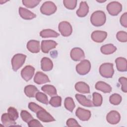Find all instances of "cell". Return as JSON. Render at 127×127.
<instances>
[{
  "label": "cell",
  "mask_w": 127,
  "mask_h": 127,
  "mask_svg": "<svg viewBox=\"0 0 127 127\" xmlns=\"http://www.w3.org/2000/svg\"><path fill=\"white\" fill-rule=\"evenodd\" d=\"M106 20V14L104 11L101 10H97L94 12L90 17V21L91 24L97 27L104 25Z\"/></svg>",
  "instance_id": "obj_1"
},
{
  "label": "cell",
  "mask_w": 127,
  "mask_h": 127,
  "mask_svg": "<svg viewBox=\"0 0 127 127\" xmlns=\"http://www.w3.org/2000/svg\"><path fill=\"white\" fill-rule=\"evenodd\" d=\"M99 72L102 77L111 78L114 73L113 64L112 63H104L102 64L99 68Z\"/></svg>",
  "instance_id": "obj_2"
},
{
  "label": "cell",
  "mask_w": 127,
  "mask_h": 127,
  "mask_svg": "<svg viewBox=\"0 0 127 127\" xmlns=\"http://www.w3.org/2000/svg\"><path fill=\"white\" fill-rule=\"evenodd\" d=\"M26 56L22 54H15L11 59V65L14 71H16L24 64Z\"/></svg>",
  "instance_id": "obj_3"
},
{
  "label": "cell",
  "mask_w": 127,
  "mask_h": 127,
  "mask_svg": "<svg viewBox=\"0 0 127 127\" xmlns=\"http://www.w3.org/2000/svg\"><path fill=\"white\" fill-rule=\"evenodd\" d=\"M57 6L52 1H47L44 2L41 6V12L46 15H50L54 14L57 10Z\"/></svg>",
  "instance_id": "obj_4"
},
{
  "label": "cell",
  "mask_w": 127,
  "mask_h": 127,
  "mask_svg": "<svg viewBox=\"0 0 127 127\" xmlns=\"http://www.w3.org/2000/svg\"><path fill=\"white\" fill-rule=\"evenodd\" d=\"M90 68V62L87 60H82L76 66V70L77 72L81 75H84L87 74L89 72Z\"/></svg>",
  "instance_id": "obj_5"
},
{
  "label": "cell",
  "mask_w": 127,
  "mask_h": 127,
  "mask_svg": "<svg viewBox=\"0 0 127 127\" xmlns=\"http://www.w3.org/2000/svg\"><path fill=\"white\" fill-rule=\"evenodd\" d=\"M107 10L112 16H117L122 10V4L118 1H112L107 5Z\"/></svg>",
  "instance_id": "obj_6"
},
{
  "label": "cell",
  "mask_w": 127,
  "mask_h": 127,
  "mask_svg": "<svg viewBox=\"0 0 127 127\" xmlns=\"http://www.w3.org/2000/svg\"><path fill=\"white\" fill-rule=\"evenodd\" d=\"M58 28L59 31L64 37L69 36L72 33V26L67 21H62L60 22L59 24Z\"/></svg>",
  "instance_id": "obj_7"
},
{
  "label": "cell",
  "mask_w": 127,
  "mask_h": 127,
  "mask_svg": "<svg viewBox=\"0 0 127 127\" xmlns=\"http://www.w3.org/2000/svg\"><path fill=\"white\" fill-rule=\"evenodd\" d=\"M35 71V68L31 65L25 66L21 71V75L22 78L26 81L30 80L33 77Z\"/></svg>",
  "instance_id": "obj_8"
},
{
  "label": "cell",
  "mask_w": 127,
  "mask_h": 127,
  "mask_svg": "<svg viewBox=\"0 0 127 127\" xmlns=\"http://www.w3.org/2000/svg\"><path fill=\"white\" fill-rule=\"evenodd\" d=\"M70 56L71 59L74 61H81L85 58V55L83 51L80 48L78 47L74 48L71 50Z\"/></svg>",
  "instance_id": "obj_9"
},
{
  "label": "cell",
  "mask_w": 127,
  "mask_h": 127,
  "mask_svg": "<svg viewBox=\"0 0 127 127\" xmlns=\"http://www.w3.org/2000/svg\"><path fill=\"white\" fill-rule=\"evenodd\" d=\"M36 114L37 117L42 122L47 123L55 121V119L44 109L39 111Z\"/></svg>",
  "instance_id": "obj_10"
},
{
  "label": "cell",
  "mask_w": 127,
  "mask_h": 127,
  "mask_svg": "<svg viewBox=\"0 0 127 127\" xmlns=\"http://www.w3.org/2000/svg\"><path fill=\"white\" fill-rule=\"evenodd\" d=\"M120 114L116 111H111L106 116L107 121L112 125L118 124L120 121Z\"/></svg>",
  "instance_id": "obj_11"
},
{
  "label": "cell",
  "mask_w": 127,
  "mask_h": 127,
  "mask_svg": "<svg viewBox=\"0 0 127 127\" xmlns=\"http://www.w3.org/2000/svg\"><path fill=\"white\" fill-rule=\"evenodd\" d=\"M107 36V33L105 31L97 30L93 31L91 35L92 40L97 43H101L104 41Z\"/></svg>",
  "instance_id": "obj_12"
},
{
  "label": "cell",
  "mask_w": 127,
  "mask_h": 127,
  "mask_svg": "<svg viewBox=\"0 0 127 127\" xmlns=\"http://www.w3.org/2000/svg\"><path fill=\"white\" fill-rule=\"evenodd\" d=\"M75 115L81 121H87L90 118L91 112L89 110L78 108L76 110Z\"/></svg>",
  "instance_id": "obj_13"
},
{
  "label": "cell",
  "mask_w": 127,
  "mask_h": 127,
  "mask_svg": "<svg viewBox=\"0 0 127 127\" xmlns=\"http://www.w3.org/2000/svg\"><path fill=\"white\" fill-rule=\"evenodd\" d=\"M58 44L53 40H43L41 42V50L44 53H48L49 51L56 47Z\"/></svg>",
  "instance_id": "obj_14"
},
{
  "label": "cell",
  "mask_w": 127,
  "mask_h": 127,
  "mask_svg": "<svg viewBox=\"0 0 127 127\" xmlns=\"http://www.w3.org/2000/svg\"><path fill=\"white\" fill-rule=\"evenodd\" d=\"M34 81L37 84H42L50 82V80L48 76L41 71H38L36 73Z\"/></svg>",
  "instance_id": "obj_15"
},
{
  "label": "cell",
  "mask_w": 127,
  "mask_h": 127,
  "mask_svg": "<svg viewBox=\"0 0 127 127\" xmlns=\"http://www.w3.org/2000/svg\"><path fill=\"white\" fill-rule=\"evenodd\" d=\"M19 14L23 19L25 20H31L36 17L35 14L22 7H19Z\"/></svg>",
  "instance_id": "obj_16"
},
{
  "label": "cell",
  "mask_w": 127,
  "mask_h": 127,
  "mask_svg": "<svg viewBox=\"0 0 127 127\" xmlns=\"http://www.w3.org/2000/svg\"><path fill=\"white\" fill-rule=\"evenodd\" d=\"M27 48L32 53H38L40 50V42L34 40H30L27 44Z\"/></svg>",
  "instance_id": "obj_17"
},
{
  "label": "cell",
  "mask_w": 127,
  "mask_h": 127,
  "mask_svg": "<svg viewBox=\"0 0 127 127\" xmlns=\"http://www.w3.org/2000/svg\"><path fill=\"white\" fill-rule=\"evenodd\" d=\"M89 12V6L86 1H82L80 3L79 8L76 11V14L80 17H85Z\"/></svg>",
  "instance_id": "obj_18"
},
{
  "label": "cell",
  "mask_w": 127,
  "mask_h": 127,
  "mask_svg": "<svg viewBox=\"0 0 127 127\" xmlns=\"http://www.w3.org/2000/svg\"><path fill=\"white\" fill-rule=\"evenodd\" d=\"M41 67L42 70L48 71L52 69L53 64L52 61L47 57H44L41 61Z\"/></svg>",
  "instance_id": "obj_19"
},
{
  "label": "cell",
  "mask_w": 127,
  "mask_h": 127,
  "mask_svg": "<svg viewBox=\"0 0 127 127\" xmlns=\"http://www.w3.org/2000/svg\"><path fill=\"white\" fill-rule=\"evenodd\" d=\"M75 96L77 101L81 105L87 107H91L94 106L92 102L90 100L87 99L84 95L79 94H76Z\"/></svg>",
  "instance_id": "obj_20"
},
{
  "label": "cell",
  "mask_w": 127,
  "mask_h": 127,
  "mask_svg": "<svg viewBox=\"0 0 127 127\" xmlns=\"http://www.w3.org/2000/svg\"><path fill=\"white\" fill-rule=\"evenodd\" d=\"M117 69L119 71L125 72L127 70V60L123 57H119L115 60Z\"/></svg>",
  "instance_id": "obj_21"
},
{
  "label": "cell",
  "mask_w": 127,
  "mask_h": 127,
  "mask_svg": "<svg viewBox=\"0 0 127 127\" xmlns=\"http://www.w3.org/2000/svg\"><path fill=\"white\" fill-rule=\"evenodd\" d=\"M75 90L81 93L87 94L90 93V88L89 85L83 81H79L75 85Z\"/></svg>",
  "instance_id": "obj_22"
},
{
  "label": "cell",
  "mask_w": 127,
  "mask_h": 127,
  "mask_svg": "<svg viewBox=\"0 0 127 127\" xmlns=\"http://www.w3.org/2000/svg\"><path fill=\"white\" fill-rule=\"evenodd\" d=\"M95 88L104 93H110L112 91L111 86L105 82L99 81L95 84Z\"/></svg>",
  "instance_id": "obj_23"
},
{
  "label": "cell",
  "mask_w": 127,
  "mask_h": 127,
  "mask_svg": "<svg viewBox=\"0 0 127 127\" xmlns=\"http://www.w3.org/2000/svg\"><path fill=\"white\" fill-rule=\"evenodd\" d=\"M1 120L3 126L5 127L14 126L16 124L15 121L11 118L8 113L3 114L1 117Z\"/></svg>",
  "instance_id": "obj_24"
},
{
  "label": "cell",
  "mask_w": 127,
  "mask_h": 127,
  "mask_svg": "<svg viewBox=\"0 0 127 127\" xmlns=\"http://www.w3.org/2000/svg\"><path fill=\"white\" fill-rule=\"evenodd\" d=\"M25 95L30 98L35 97L37 92H39L37 87L33 85H28L25 87L24 89Z\"/></svg>",
  "instance_id": "obj_25"
},
{
  "label": "cell",
  "mask_w": 127,
  "mask_h": 127,
  "mask_svg": "<svg viewBox=\"0 0 127 127\" xmlns=\"http://www.w3.org/2000/svg\"><path fill=\"white\" fill-rule=\"evenodd\" d=\"M101 52L104 55H110L114 53L117 50V48L112 44L102 46L100 49Z\"/></svg>",
  "instance_id": "obj_26"
},
{
  "label": "cell",
  "mask_w": 127,
  "mask_h": 127,
  "mask_svg": "<svg viewBox=\"0 0 127 127\" xmlns=\"http://www.w3.org/2000/svg\"><path fill=\"white\" fill-rule=\"evenodd\" d=\"M40 35L42 38H50V37H57L60 35L55 31L48 29L42 30L40 33Z\"/></svg>",
  "instance_id": "obj_27"
},
{
  "label": "cell",
  "mask_w": 127,
  "mask_h": 127,
  "mask_svg": "<svg viewBox=\"0 0 127 127\" xmlns=\"http://www.w3.org/2000/svg\"><path fill=\"white\" fill-rule=\"evenodd\" d=\"M41 90L50 96H54L57 95L56 88L52 85H45L42 87Z\"/></svg>",
  "instance_id": "obj_28"
},
{
  "label": "cell",
  "mask_w": 127,
  "mask_h": 127,
  "mask_svg": "<svg viewBox=\"0 0 127 127\" xmlns=\"http://www.w3.org/2000/svg\"><path fill=\"white\" fill-rule=\"evenodd\" d=\"M64 107L69 111L72 112L74 110V108L75 107V105L73 101V100L72 98L68 97H66L64 102Z\"/></svg>",
  "instance_id": "obj_29"
},
{
  "label": "cell",
  "mask_w": 127,
  "mask_h": 127,
  "mask_svg": "<svg viewBox=\"0 0 127 127\" xmlns=\"http://www.w3.org/2000/svg\"><path fill=\"white\" fill-rule=\"evenodd\" d=\"M93 95V104L94 106L99 107L102 105L103 98L101 95L97 92H94Z\"/></svg>",
  "instance_id": "obj_30"
},
{
  "label": "cell",
  "mask_w": 127,
  "mask_h": 127,
  "mask_svg": "<svg viewBox=\"0 0 127 127\" xmlns=\"http://www.w3.org/2000/svg\"><path fill=\"white\" fill-rule=\"evenodd\" d=\"M110 102L114 105H118L122 101V97L118 94L114 93L110 96L109 98Z\"/></svg>",
  "instance_id": "obj_31"
},
{
  "label": "cell",
  "mask_w": 127,
  "mask_h": 127,
  "mask_svg": "<svg viewBox=\"0 0 127 127\" xmlns=\"http://www.w3.org/2000/svg\"><path fill=\"white\" fill-rule=\"evenodd\" d=\"M49 103L54 107H60L62 104V98L59 96H53L51 98Z\"/></svg>",
  "instance_id": "obj_32"
},
{
  "label": "cell",
  "mask_w": 127,
  "mask_h": 127,
  "mask_svg": "<svg viewBox=\"0 0 127 127\" xmlns=\"http://www.w3.org/2000/svg\"><path fill=\"white\" fill-rule=\"evenodd\" d=\"M40 1L41 0H23L22 1L23 5L30 8H33L36 6Z\"/></svg>",
  "instance_id": "obj_33"
},
{
  "label": "cell",
  "mask_w": 127,
  "mask_h": 127,
  "mask_svg": "<svg viewBox=\"0 0 127 127\" xmlns=\"http://www.w3.org/2000/svg\"><path fill=\"white\" fill-rule=\"evenodd\" d=\"M35 97L37 101L42 103H43L46 105L49 104V101L47 95L42 92H37L35 96Z\"/></svg>",
  "instance_id": "obj_34"
},
{
  "label": "cell",
  "mask_w": 127,
  "mask_h": 127,
  "mask_svg": "<svg viewBox=\"0 0 127 127\" xmlns=\"http://www.w3.org/2000/svg\"><path fill=\"white\" fill-rule=\"evenodd\" d=\"M20 116L22 120L27 123H29L31 120L33 119L32 115L26 110L21 111L20 113Z\"/></svg>",
  "instance_id": "obj_35"
},
{
  "label": "cell",
  "mask_w": 127,
  "mask_h": 127,
  "mask_svg": "<svg viewBox=\"0 0 127 127\" xmlns=\"http://www.w3.org/2000/svg\"><path fill=\"white\" fill-rule=\"evenodd\" d=\"M64 6L69 9H74L76 6L77 0H64L63 1Z\"/></svg>",
  "instance_id": "obj_36"
},
{
  "label": "cell",
  "mask_w": 127,
  "mask_h": 127,
  "mask_svg": "<svg viewBox=\"0 0 127 127\" xmlns=\"http://www.w3.org/2000/svg\"><path fill=\"white\" fill-rule=\"evenodd\" d=\"M7 113L9 115V116L11 117V118L14 121L16 120L18 118V117H19L18 113L17 110L13 107H10L8 108Z\"/></svg>",
  "instance_id": "obj_37"
},
{
  "label": "cell",
  "mask_w": 127,
  "mask_h": 127,
  "mask_svg": "<svg viewBox=\"0 0 127 127\" xmlns=\"http://www.w3.org/2000/svg\"><path fill=\"white\" fill-rule=\"evenodd\" d=\"M116 36L118 41L121 42H126L127 41V33L125 31H119L117 33Z\"/></svg>",
  "instance_id": "obj_38"
},
{
  "label": "cell",
  "mask_w": 127,
  "mask_h": 127,
  "mask_svg": "<svg viewBox=\"0 0 127 127\" xmlns=\"http://www.w3.org/2000/svg\"><path fill=\"white\" fill-rule=\"evenodd\" d=\"M28 108L31 111L36 113L43 109L42 107L34 102H30L28 104Z\"/></svg>",
  "instance_id": "obj_39"
},
{
  "label": "cell",
  "mask_w": 127,
  "mask_h": 127,
  "mask_svg": "<svg viewBox=\"0 0 127 127\" xmlns=\"http://www.w3.org/2000/svg\"><path fill=\"white\" fill-rule=\"evenodd\" d=\"M119 81L122 85V90L126 93L127 92V79L125 77H121L119 79Z\"/></svg>",
  "instance_id": "obj_40"
},
{
  "label": "cell",
  "mask_w": 127,
  "mask_h": 127,
  "mask_svg": "<svg viewBox=\"0 0 127 127\" xmlns=\"http://www.w3.org/2000/svg\"><path fill=\"white\" fill-rule=\"evenodd\" d=\"M66 126L69 127H80L77 122L73 118H69L66 121Z\"/></svg>",
  "instance_id": "obj_41"
},
{
  "label": "cell",
  "mask_w": 127,
  "mask_h": 127,
  "mask_svg": "<svg viewBox=\"0 0 127 127\" xmlns=\"http://www.w3.org/2000/svg\"><path fill=\"white\" fill-rule=\"evenodd\" d=\"M29 127H43V125L40 123L39 121L36 119H32L29 123H27Z\"/></svg>",
  "instance_id": "obj_42"
},
{
  "label": "cell",
  "mask_w": 127,
  "mask_h": 127,
  "mask_svg": "<svg viewBox=\"0 0 127 127\" xmlns=\"http://www.w3.org/2000/svg\"><path fill=\"white\" fill-rule=\"evenodd\" d=\"M120 23L121 25L125 28L127 27V13L125 12L120 18Z\"/></svg>",
  "instance_id": "obj_43"
},
{
  "label": "cell",
  "mask_w": 127,
  "mask_h": 127,
  "mask_svg": "<svg viewBox=\"0 0 127 127\" xmlns=\"http://www.w3.org/2000/svg\"><path fill=\"white\" fill-rule=\"evenodd\" d=\"M6 1H7V0H6V1H2V0H0V3H1V4H2V2H6Z\"/></svg>",
  "instance_id": "obj_44"
},
{
  "label": "cell",
  "mask_w": 127,
  "mask_h": 127,
  "mask_svg": "<svg viewBox=\"0 0 127 127\" xmlns=\"http://www.w3.org/2000/svg\"><path fill=\"white\" fill-rule=\"evenodd\" d=\"M98 2H105V1H106V0H103V1H98V0H97Z\"/></svg>",
  "instance_id": "obj_45"
}]
</instances>
